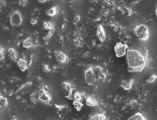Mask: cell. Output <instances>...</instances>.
I'll return each mask as SVG.
<instances>
[{
  "instance_id": "603a6c76",
  "label": "cell",
  "mask_w": 157,
  "mask_h": 120,
  "mask_svg": "<svg viewBox=\"0 0 157 120\" xmlns=\"http://www.w3.org/2000/svg\"><path fill=\"white\" fill-rule=\"evenodd\" d=\"M43 27L46 30H51L54 29V25L51 21H44L43 23Z\"/></svg>"
},
{
  "instance_id": "d6a6232c",
  "label": "cell",
  "mask_w": 157,
  "mask_h": 120,
  "mask_svg": "<svg viewBox=\"0 0 157 120\" xmlns=\"http://www.w3.org/2000/svg\"><path fill=\"white\" fill-rule=\"evenodd\" d=\"M50 0H38V2L40 3H45L47 2H49Z\"/></svg>"
},
{
  "instance_id": "ac0fdd59",
  "label": "cell",
  "mask_w": 157,
  "mask_h": 120,
  "mask_svg": "<svg viewBox=\"0 0 157 120\" xmlns=\"http://www.w3.org/2000/svg\"><path fill=\"white\" fill-rule=\"evenodd\" d=\"M128 120H146V118L140 112H137L128 118Z\"/></svg>"
},
{
  "instance_id": "4dcf8cb0",
  "label": "cell",
  "mask_w": 157,
  "mask_h": 120,
  "mask_svg": "<svg viewBox=\"0 0 157 120\" xmlns=\"http://www.w3.org/2000/svg\"><path fill=\"white\" fill-rule=\"evenodd\" d=\"M43 69L44 72H45V73H50V70H51L50 67H49V66L46 65V64L43 65Z\"/></svg>"
},
{
  "instance_id": "ffe728a7",
  "label": "cell",
  "mask_w": 157,
  "mask_h": 120,
  "mask_svg": "<svg viewBox=\"0 0 157 120\" xmlns=\"http://www.w3.org/2000/svg\"><path fill=\"white\" fill-rule=\"evenodd\" d=\"M62 86L63 89H64L65 91H66L67 92H69L70 91H72V90L74 89V88L73 86L72 85V84L67 81L63 82L62 83Z\"/></svg>"
},
{
  "instance_id": "484cf974",
  "label": "cell",
  "mask_w": 157,
  "mask_h": 120,
  "mask_svg": "<svg viewBox=\"0 0 157 120\" xmlns=\"http://www.w3.org/2000/svg\"><path fill=\"white\" fill-rule=\"evenodd\" d=\"M74 89L70 91L69 92H67V94L66 96V97L69 99V100H74Z\"/></svg>"
},
{
  "instance_id": "d6986e66",
  "label": "cell",
  "mask_w": 157,
  "mask_h": 120,
  "mask_svg": "<svg viewBox=\"0 0 157 120\" xmlns=\"http://www.w3.org/2000/svg\"><path fill=\"white\" fill-rule=\"evenodd\" d=\"M8 106V101L5 98L0 96V113L2 112Z\"/></svg>"
},
{
  "instance_id": "f546056e",
  "label": "cell",
  "mask_w": 157,
  "mask_h": 120,
  "mask_svg": "<svg viewBox=\"0 0 157 120\" xmlns=\"http://www.w3.org/2000/svg\"><path fill=\"white\" fill-rule=\"evenodd\" d=\"M37 22H38V19H37V17H32L31 18V20H30V23L31 24V25H36V24L37 23Z\"/></svg>"
},
{
  "instance_id": "f1b7e54d",
  "label": "cell",
  "mask_w": 157,
  "mask_h": 120,
  "mask_svg": "<svg viewBox=\"0 0 157 120\" xmlns=\"http://www.w3.org/2000/svg\"><path fill=\"white\" fill-rule=\"evenodd\" d=\"M28 0H19L18 1V4L22 6V7H25L28 5Z\"/></svg>"
},
{
  "instance_id": "52a82bcc",
  "label": "cell",
  "mask_w": 157,
  "mask_h": 120,
  "mask_svg": "<svg viewBox=\"0 0 157 120\" xmlns=\"http://www.w3.org/2000/svg\"><path fill=\"white\" fill-rule=\"evenodd\" d=\"M39 91H40L39 101L45 104H49L52 99L49 92L45 89V87H41Z\"/></svg>"
},
{
  "instance_id": "44dd1931",
  "label": "cell",
  "mask_w": 157,
  "mask_h": 120,
  "mask_svg": "<svg viewBox=\"0 0 157 120\" xmlns=\"http://www.w3.org/2000/svg\"><path fill=\"white\" fill-rule=\"evenodd\" d=\"M72 105H73L74 108L77 111H81L84 106V104L82 103V101H79L73 100Z\"/></svg>"
},
{
  "instance_id": "277c9868",
  "label": "cell",
  "mask_w": 157,
  "mask_h": 120,
  "mask_svg": "<svg viewBox=\"0 0 157 120\" xmlns=\"http://www.w3.org/2000/svg\"><path fill=\"white\" fill-rule=\"evenodd\" d=\"M84 79L87 84L91 86L96 85L98 83L92 67H88L85 69L84 71Z\"/></svg>"
},
{
  "instance_id": "5bb4252c",
  "label": "cell",
  "mask_w": 157,
  "mask_h": 120,
  "mask_svg": "<svg viewBox=\"0 0 157 120\" xmlns=\"http://www.w3.org/2000/svg\"><path fill=\"white\" fill-rule=\"evenodd\" d=\"M7 52H8V55L10 59L14 62H17V61L19 59L18 54L17 51L15 49H14L13 48H9V49H8Z\"/></svg>"
},
{
  "instance_id": "7a4b0ae2",
  "label": "cell",
  "mask_w": 157,
  "mask_h": 120,
  "mask_svg": "<svg viewBox=\"0 0 157 120\" xmlns=\"http://www.w3.org/2000/svg\"><path fill=\"white\" fill-rule=\"evenodd\" d=\"M134 33L136 37L141 41H147L150 37L149 29L144 24H139L136 26L134 29Z\"/></svg>"
},
{
  "instance_id": "9a60e30c",
  "label": "cell",
  "mask_w": 157,
  "mask_h": 120,
  "mask_svg": "<svg viewBox=\"0 0 157 120\" xmlns=\"http://www.w3.org/2000/svg\"><path fill=\"white\" fill-rule=\"evenodd\" d=\"M59 12V9H58V7L57 6H52L50 8L48 9L45 13L47 16H49V17H55Z\"/></svg>"
},
{
  "instance_id": "8992f818",
  "label": "cell",
  "mask_w": 157,
  "mask_h": 120,
  "mask_svg": "<svg viewBox=\"0 0 157 120\" xmlns=\"http://www.w3.org/2000/svg\"><path fill=\"white\" fill-rule=\"evenodd\" d=\"M92 69L98 82L105 81L106 78V73L103 67L99 66H96L92 67Z\"/></svg>"
},
{
  "instance_id": "7402d4cb",
  "label": "cell",
  "mask_w": 157,
  "mask_h": 120,
  "mask_svg": "<svg viewBox=\"0 0 157 120\" xmlns=\"http://www.w3.org/2000/svg\"><path fill=\"white\" fill-rule=\"evenodd\" d=\"M74 44L76 47H82L84 45V41L81 37H76L74 39Z\"/></svg>"
},
{
  "instance_id": "7c38bea8",
  "label": "cell",
  "mask_w": 157,
  "mask_h": 120,
  "mask_svg": "<svg viewBox=\"0 0 157 120\" xmlns=\"http://www.w3.org/2000/svg\"><path fill=\"white\" fill-rule=\"evenodd\" d=\"M17 63L19 69L21 72H25L29 68L28 62L25 59L23 58H19L17 61Z\"/></svg>"
},
{
  "instance_id": "2e32d148",
  "label": "cell",
  "mask_w": 157,
  "mask_h": 120,
  "mask_svg": "<svg viewBox=\"0 0 157 120\" xmlns=\"http://www.w3.org/2000/svg\"><path fill=\"white\" fill-rule=\"evenodd\" d=\"M39 96H40V91L37 90L36 91L33 92L30 94V100L34 104H37L39 102Z\"/></svg>"
},
{
  "instance_id": "8fae6325",
  "label": "cell",
  "mask_w": 157,
  "mask_h": 120,
  "mask_svg": "<svg viewBox=\"0 0 157 120\" xmlns=\"http://www.w3.org/2000/svg\"><path fill=\"white\" fill-rule=\"evenodd\" d=\"M133 84H134V79H124L121 82V87L124 91H129L131 89Z\"/></svg>"
},
{
  "instance_id": "836d02e7",
  "label": "cell",
  "mask_w": 157,
  "mask_h": 120,
  "mask_svg": "<svg viewBox=\"0 0 157 120\" xmlns=\"http://www.w3.org/2000/svg\"><path fill=\"white\" fill-rule=\"evenodd\" d=\"M70 2H73V1H74V0H69Z\"/></svg>"
},
{
  "instance_id": "30bf717a",
  "label": "cell",
  "mask_w": 157,
  "mask_h": 120,
  "mask_svg": "<svg viewBox=\"0 0 157 120\" xmlns=\"http://www.w3.org/2000/svg\"><path fill=\"white\" fill-rule=\"evenodd\" d=\"M96 35L101 42H104L106 39V31L102 25H99L96 30Z\"/></svg>"
},
{
  "instance_id": "9c48e42d",
  "label": "cell",
  "mask_w": 157,
  "mask_h": 120,
  "mask_svg": "<svg viewBox=\"0 0 157 120\" xmlns=\"http://www.w3.org/2000/svg\"><path fill=\"white\" fill-rule=\"evenodd\" d=\"M55 58H56L57 62L60 64H65L69 62V57L67 55L62 51L57 50L54 52Z\"/></svg>"
},
{
  "instance_id": "ba28073f",
  "label": "cell",
  "mask_w": 157,
  "mask_h": 120,
  "mask_svg": "<svg viewBox=\"0 0 157 120\" xmlns=\"http://www.w3.org/2000/svg\"><path fill=\"white\" fill-rule=\"evenodd\" d=\"M38 45V42L37 39L33 37L30 36L24 40V41L22 43V46L23 48L27 49H32Z\"/></svg>"
},
{
  "instance_id": "6da1fadb",
  "label": "cell",
  "mask_w": 157,
  "mask_h": 120,
  "mask_svg": "<svg viewBox=\"0 0 157 120\" xmlns=\"http://www.w3.org/2000/svg\"><path fill=\"white\" fill-rule=\"evenodd\" d=\"M125 56L127 57L128 70L129 73H141L145 69L147 60L138 50L128 49Z\"/></svg>"
},
{
  "instance_id": "83f0119b",
  "label": "cell",
  "mask_w": 157,
  "mask_h": 120,
  "mask_svg": "<svg viewBox=\"0 0 157 120\" xmlns=\"http://www.w3.org/2000/svg\"><path fill=\"white\" fill-rule=\"evenodd\" d=\"M156 79V75H152V76H150L147 79L146 82L148 83H153L155 81Z\"/></svg>"
},
{
  "instance_id": "d4e9b609",
  "label": "cell",
  "mask_w": 157,
  "mask_h": 120,
  "mask_svg": "<svg viewBox=\"0 0 157 120\" xmlns=\"http://www.w3.org/2000/svg\"><path fill=\"white\" fill-rule=\"evenodd\" d=\"M53 32H54V29L53 30H48V31H47V33L43 37V41H49V40L52 37Z\"/></svg>"
},
{
  "instance_id": "5b68a950",
  "label": "cell",
  "mask_w": 157,
  "mask_h": 120,
  "mask_svg": "<svg viewBox=\"0 0 157 120\" xmlns=\"http://www.w3.org/2000/svg\"><path fill=\"white\" fill-rule=\"evenodd\" d=\"M129 49L128 46L124 43L121 42H117L114 47V51L115 55L117 58H121L124 57L127 53Z\"/></svg>"
},
{
  "instance_id": "cb8c5ba5",
  "label": "cell",
  "mask_w": 157,
  "mask_h": 120,
  "mask_svg": "<svg viewBox=\"0 0 157 120\" xmlns=\"http://www.w3.org/2000/svg\"><path fill=\"white\" fill-rule=\"evenodd\" d=\"M84 97V94L78 92V91H75L74 94V100L82 101Z\"/></svg>"
},
{
  "instance_id": "3957f363",
  "label": "cell",
  "mask_w": 157,
  "mask_h": 120,
  "mask_svg": "<svg viewBox=\"0 0 157 120\" xmlns=\"http://www.w3.org/2000/svg\"><path fill=\"white\" fill-rule=\"evenodd\" d=\"M23 18L21 13L18 10H15L11 13L10 15V23L13 27H18L21 25Z\"/></svg>"
},
{
  "instance_id": "1f68e13d",
  "label": "cell",
  "mask_w": 157,
  "mask_h": 120,
  "mask_svg": "<svg viewBox=\"0 0 157 120\" xmlns=\"http://www.w3.org/2000/svg\"><path fill=\"white\" fill-rule=\"evenodd\" d=\"M80 19H81V18H80V17H79V15H75V19H74L75 21H77V22H78V21L80 20Z\"/></svg>"
},
{
  "instance_id": "4316f807",
  "label": "cell",
  "mask_w": 157,
  "mask_h": 120,
  "mask_svg": "<svg viewBox=\"0 0 157 120\" xmlns=\"http://www.w3.org/2000/svg\"><path fill=\"white\" fill-rule=\"evenodd\" d=\"M5 58V51L3 48H0V62L3 61Z\"/></svg>"
},
{
  "instance_id": "e0dca14e",
  "label": "cell",
  "mask_w": 157,
  "mask_h": 120,
  "mask_svg": "<svg viewBox=\"0 0 157 120\" xmlns=\"http://www.w3.org/2000/svg\"><path fill=\"white\" fill-rule=\"evenodd\" d=\"M106 119H107L106 115L104 113L94 114L89 118V119L90 120H105Z\"/></svg>"
},
{
  "instance_id": "4fadbf2b",
  "label": "cell",
  "mask_w": 157,
  "mask_h": 120,
  "mask_svg": "<svg viewBox=\"0 0 157 120\" xmlns=\"http://www.w3.org/2000/svg\"><path fill=\"white\" fill-rule=\"evenodd\" d=\"M85 105L89 107L98 106L99 103L97 99L92 96H89L85 98Z\"/></svg>"
}]
</instances>
